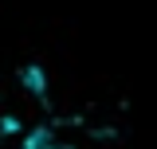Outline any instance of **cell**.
I'll return each mask as SVG.
<instances>
[{"mask_svg": "<svg viewBox=\"0 0 157 149\" xmlns=\"http://www.w3.org/2000/svg\"><path fill=\"white\" fill-rule=\"evenodd\" d=\"M20 149H67V145H63L51 130H36V133L24 137V145H20Z\"/></svg>", "mask_w": 157, "mask_h": 149, "instance_id": "1", "label": "cell"}]
</instances>
